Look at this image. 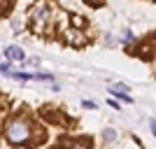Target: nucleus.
<instances>
[{
    "label": "nucleus",
    "mask_w": 156,
    "mask_h": 149,
    "mask_svg": "<svg viewBox=\"0 0 156 149\" xmlns=\"http://www.w3.org/2000/svg\"><path fill=\"white\" fill-rule=\"evenodd\" d=\"M0 133H2V140L12 149H21V147H37V144L44 142V128L35 123V119L26 112H14L2 121L0 126Z\"/></svg>",
    "instance_id": "1"
},
{
    "label": "nucleus",
    "mask_w": 156,
    "mask_h": 149,
    "mask_svg": "<svg viewBox=\"0 0 156 149\" xmlns=\"http://www.w3.org/2000/svg\"><path fill=\"white\" fill-rule=\"evenodd\" d=\"M28 28H30L35 35H49V33L56 28V19H54V9L49 2L44 0H37L35 5L28 9Z\"/></svg>",
    "instance_id": "2"
},
{
    "label": "nucleus",
    "mask_w": 156,
    "mask_h": 149,
    "mask_svg": "<svg viewBox=\"0 0 156 149\" xmlns=\"http://www.w3.org/2000/svg\"><path fill=\"white\" fill-rule=\"evenodd\" d=\"M63 35H65V42H68V44H72V47H84V44H86V35H84V30H82V28L68 26Z\"/></svg>",
    "instance_id": "3"
},
{
    "label": "nucleus",
    "mask_w": 156,
    "mask_h": 149,
    "mask_svg": "<svg viewBox=\"0 0 156 149\" xmlns=\"http://www.w3.org/2000/svg\"><path fill=\"white\" fill-rule=\"evenodd\" d=\"M2 56H5V61H9V63H23V61H26V51H23L19 44H9L5 51H2Z\"/></svg>",
    "instance_id": "4"
},
{
    "label": "nucleus",
    "mask_w": 156,
    "mask_h": 149,
    "mask_svg": "<svg viewBox=\"0 0 156 149\" xmlns=\"http://www.w3.org/2000/svg\"><path fill=\"white\" fill-rule=\"evenodd\" d=\"M128 93H130V91H128V86H126V84H112V86H110V98L130 105V103H133V98H130Z\"/></svg>",
    "instance_id": "5"
},
{
    "label": "nucleus",
    "mask_w": 156,
    "mask_h": 149,
    "mask_svg": "<svg viewBox=\"0 0 156 149\" xmlns=\"http://www.w3.org/2000/svg\"><path fill=\"white\" fill-rule=\"evenodd\" d=\"M65 149H93V140H91V137H86V135L72 137V140L65 142Z\"/></svg>",
    "instance_id": "6"
},
{
    "label": "nucleus",
    "mask_w": 156,
    "mask_h": 149,
    "mask_svg": "<svg viewBox=\"0 0 156 149\" xmlns=\"http://www.w3.org/2000/svg\"><path fill=\"white\" fill-rule=\"evenodd\" d=\"M33 82H44V84H54V82H56V77H54L51 72L40 70V72H33Z\"/></svg>",
    "instance_id": "7"
},
{
    "label": "nucleus",
    "mask_w": 156,
    "mask_h": 149,
    "mask_svg": "<svg viewBox=\"0 0 156 149\" xmlns=\"http://www.w3.org/2000/svg\"><path fill=\"white\" fill-rule=\"evenodd\" d=\"M7 77L16 79V82H33V72H26V70H12Z\"/></svg>",
    "instance_id": "8"
},
{
    "label": "nucleus",
    "mask_w": 156,
    "mask_h": 149,
    "mask_svg": "<svg viewBox=\"0 0 156 149\" xmlns=\"http://www.w3.org/2000/svg\"><path fill=\"white\" fill-rule=\"evenodd\" d=\"M103 140L105 142H114V140H117V130L114 128H105L103 130Z\"/></svg>",
    "instance_id": "9"
},
{
    "label": "nucleus",
    "mask_w": 156,
    "mask_h": 149,
    "mask_svg": "<svg viewBox=\"0 0 156 149\" xmlns=\"http://www.w3.org/2000/svg\"><path fill=\"white\" fill-rule=\"evenodd\" d=\"M70 26L72 28H84V16H79V14H75V16H70Z\"/></svg>",
    "instance_id": "10"
},
{
    "label": "nucleus",
    "mask_w": 156,
    "mask_h": 149,
    "mask_svg": "<svg viewBox=\"0 0 156 149\" xmlns=\"http://www.w3.org/2000/svg\"><path fill=\"white\" fill-rule=\"evenodd\" d=\"M12 72V63L9 61H0V75H9Z\"/></svg>",
    "instance_id": "11"
},
{
    "label": "nucleus",
    "mask_w": 156,
    "mask_h": 149,
    "mask_svg": "<svg viewBox=\"0 0 156 149\" xmlns=\"http://www.w3.org/2000/svg\"><path fill=\"white\" fill-rule=\"evenodd\" d=\"M82 107H84V110H91V112L98 110V105L93 103V100H89V98H84V100H82Z\"/></svg>",
    "instance_id": "12"
},
{
    "label": "nucleus",
    "mask_w": 156,
    "mask_h": 149,
    "mask_svg": "<svg viewBox=\"0 0 156 149\" xmlns=\"http://www.w3.org/2000/svg\"><path fill=\"white\" fill-rule=\"evenodd\" d=\"M12 30H14V33H21V30H23V21L14 19V21H12Z\"/></svg>",
    "instance_id": "13"
},
{
    "label": "nucleus",
    "mask_w": 156,
    "mask_h": 149,
    "mask_svg": "<svg viewBox=\"0 0 156 149\" xmlns=\"http://www.w3.org/2000/svg\"><path fill=\"white\" fill-rule=\"evenodd\" d=\"M133 40H135V37H133V33L126 30V33H124V44H133Z\"/></svg>",
    "instance_id": "14"
},
{
    "label": "nucleus",
    "mask_w": 156,
    "mask_h": 149,
    "mask_svg": "<svg viewBox=\"0 0 156 149\" xmlns=\"http://www.w3.org/2000/svg\"><path fill=\"white\" fill-rule=\"evenodd\" d=\"M23 63H26V65H30V68H37V65H40V59H37V56H35V59H26Z\"/></svg>",
    "instance_id": "15"
},
{
    "label": "nucleus",
    "mask_w": 156,
    "mask_h": 149,
    "mask_svg": "<svg viewBox=\"0 0 156 149\" xmlns=\"http://www.w3.org/2000/svg\"><path fill=\"white\" fill-rule=\"evenodd\" d=\"M107 105H110L112 110H119L121 105H119V100H114V98H107Z\"/></svg>",
    "instance_id": "16"
},
{
    "label": "nucleus",
    "mask_w": 156,
    "mask_h": 149,
    "mask_svg": "<svg viewBox=\"0 0 156 149\" xmlns=\"http://www.w3.org/2000/svg\"><path fill=\"white\" fill-rule=\"evenodd\" d=\"M149 128H151V135L156 137V119H151V121H149Z\"/></svg>",
    "instance_id": "17"
},
{
    "label": "nucleus",
    "mask_w": 156,
    "mask_h": 149,
    "mask_svg": "<svg viewBox=\"0 0 156 149\" xmlns=\"http://www.w3.org/2000/svg\"><path fill=\"white\" fill-rule=\"evenodd\" d=\"M2 59H5V56H2V51H0V61H2Z\"/></svg>",
    "instance_id": "18"
}]
</instances>
